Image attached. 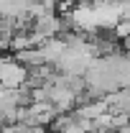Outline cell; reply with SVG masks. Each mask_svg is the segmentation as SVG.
<instances>
[{"label":"cell","mask_w":130,"mask_h":133,"mask_svg":"<svg viewBox=\"0 0 130 133\" xmlns=\"http://www.w3.org/2000/svg\"><path fill=\"white\" fill-rule=\"evenodd\" d=\"M28 79V66L18 64L16 59H5L0 62V84L3 87H20Z\"/></svg>","instance_id":"6da1fadb"}]
</instances>
